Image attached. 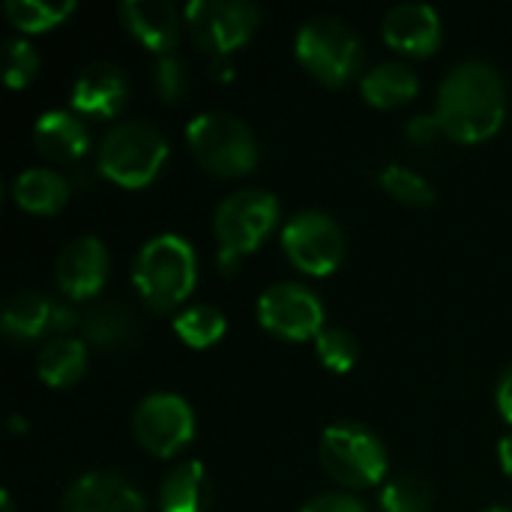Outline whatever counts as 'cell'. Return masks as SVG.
I'll return each instance as SVG.
<instances>
[{
  "label": "cell",
  "instance_id": "ba28073f",
  "mask_svg": "<svg viewBox=\"0 0 512 512\" xmlns=\"http://www.w3.org/2000/svg\"><path fill=\"white\" fill-rule=\"evenodd\" d=\"M183 21L201 51L228 57L252 39L261 9L246 0H192L183 9Z\"/></svg>",
  "mask_w": 512,
  "mask_h": 512
},
{
  "label": "cell",
  "instance_id": "484cf974",
  "mask_svg": "<svg viewBox=\"0 0 512 512\" xmlns=\"http://www.w3.org/2000/svg\"><path fill=\"white\" fill-rule=\"evenodd\" d=\"M432 486L420 477H396L381 489V512H429Z\"/></svg>",
  "mask_w": 512,
  "mask_h": 512
},
{
  "label": "cell",
  "instance_id": "5bb4252c",
  "mask_svg": "<svg viewBox=\"0 0 512 512\" xmlns=\"http://www.w3.org/2000/svg\"><path fill=\"white\" fill-rule=\"evenodd\" d=\"M60 512H147V504L123 477L90 471L66 489Z\"/></svg>",
  "mask_w": 512,
  "mask_h": 512
},
{
  "label": "cell",
  "instance_id": "83f0119b",
  "mask_svg": "<svg viewBox=\"0 0 512 512\" xmlns=\"http://www.w3.org/2000/svg\"><path fill=\"white\" fill-rule=\"evenodd\" d=\"M315 351H318L321 363L330 372H336V375L351 372L354 363H357V357H360L357 339L348 330H342V327H324L318 333V339H315Z\"/></svg>",
  "mask_w": 512,
  "mask_h": 512
},
{
  "label": "cell",
  "instance_id": "d590c367",
  "mask_svg": "<svg viewBox=\"0 0 512 512\" xmlns=\"http://www.w3.org/2000/svg\"><path fill=\"white\" fill-rule=\"evenodd\" d=\"M9 429H12L15 435H21V432H27V420H24V417H12Z\"/></svg>",
  "mask_w": 512,
  "mask_h": 512
},
{
  "label": "cell",
  "instance_id": "52a82bcc",
  "mask_svg": "<svg viewBox=\"0 0 512 512\" xmlns=\"http://www.w3.org/2000/svg\"><path fill=\"white\" fill-rule=\"evenodd\" d=\"M321 465L345 489H369L387 474V447L360 423H333L321 435Z\"/></svg>",
  "mask_w": 512,
  "mask_h": 512
},
{
  "label": "cell",
  "instance_id": "8fae6325",
  "mask_svg": "<svg viewBox=\"0 0 512 512\" xmlns=\"http://www.w3.org/2000/svg\"><path fill=\"white\" fill-rule=\"evenodd\" d=\"M258 321L279 339H318L324 330V303L300 282H276L258 297Z\"/></svg>",
  "mask_w": 512,
  "mask_h": 512
},
{
  "label": "cell",
  "instance_id": "e575fe53",
  "mask_svg": "<svg viewBox=\"0 0 512 512\" xmlns=\"http://www.w3.org/2000/svg\"><path fill=\"white\" fill-rule=\"evenodd\" d=\"M234 75V66H231V60L228 57H216V63H213V78H219V81H228Z\"/></svg>",
  "mask_w": 512,
  "mask_h": 512
},
{
  "label": "cell",
  "instance_id": "6da1fadb",
  "mask_svg": "<svg viewBox=\"0 0 512 512\" xmlns=\"http://www.w3.org/2000/svg\"><path fill=\"white\" fill-rule=\"evenodd\" d=\"M507 114L504 78L483 60H465L450 69L438 87L435 117L447 138L477 144L492 138Z\"/></svg>",
  "mask_w": 512,
  "mask_h": 512
},
{
  "label": "cell",
  "instance_id": "ffe728a7",
  "mask_svg": "<svg viewBox=\"0 0 512 512\" xmlns=\"http://www.w3.org/2000/svg\"><path fill=\"white\" fill-rule=\"evenodd\" d=\"M360 90H363L366 102L375 105V108H399V105H405V102H411L417 96L420 78L408 63L387 60V63H378L375 69H369L363 75Z\"/></svg>",
  "mask_w": 512,
  "mask_h": 512
},
{
  "label": "cell",
  "instance_id": "7402d4cb",
  "mask_svg": "<svg viewBox=\"0 0 512 512\" xmlns=\"http://www.w3.org/2000/svg\"><path fill=\"white\" fill-rule=\"evenodd\" d=\"M87 369V342L72 339V336H57L51 339L36 360V372L42 378V384L48 387H72L81 381Z\"/></svg>",
  "mask_w": 512,
  "mask_h": 512
},
{
  "label": "cell",
  "instance_id": "277c9868",
  "mask_svg": "<svg viewBox=\"0 0 512 512\" xmlns=\"http://www.w3.org/2000/svg\"><path fill=\"white\" fill-rule=\"evenodd\" d=\"M186 144L195 162L219 177H240L258 165L255 132L228 111H201L186 126Z\"/></svg>",
  "mask_w": 512,
  "mask_h": 512
},
{
  "label": "cell",
  "instance_id": "9a60e30c",
  "mask_svg": "<svg viewBox=\"0 0 512 512\" xmlns=\"http://www.w3.org/2000/svg\"><path fill=\"white\" fill-rule=\"evenodd\" d=\"M384 39L408 57L435 54L444 36L441 15L429 3H399L384 15Z\"/></svg>",
  "mask_w": 512,
  "mask_h": 512
},
{
  "label": "cell",
  "instance_id": "2e32d148",
  "mask_svg": "<svg viewBox=\"0 0 512 512\" xmlns=\"http://www.w3.org/2000/svg\"><path fill=\"white\" fill-rule=\"evenodd\" d=\"M129 93L126 72L117 63L96 60L84 66L72 84V108L87 117H114Z\"/></svg>",
  "mask_w": 512,
  "mask_h": 512
},
{
  "label": "cell",
  "instance_id": "7a4b0ae2",
  "mask_svg": "<svg viewBox=\"0 0 512 512\" xmlns=\"http://www.w3.org/2000/svg\"><path fill=\"white\" fill-rule=\"evenodd\" d=\"M195 279V252L180 234H159L147 240L132 264V282L153 312L177 309L192 294Z\"/></svg>",
  "mask_w": 512,
  "mask_h": 512
},
{
  "label": "cell",
  "instance_id": "74e56055",
  "mask_svg": "<svg viewBox=\"0 0 512 512\" xmlns=\"http://www.w3.org/2000/svg\"><path fill=\"white\" fill-rule=\"evenodd\" d=\"M483 512H512V507H504V504H498V507H489V510Z\"/></svg>",
  "mask_w": 512,
  "mask_h": 512
},
{
  "label": "cell",
  "instance_id": "9c48e42d",
  "mask_svg": "<svg viewBox=\"0 0 512 512\" xmlns=\"http://www.w3.org/2000/svg\"><path fill=\"white\" fill-rule=\"evenodd\" d=\"M282 249L309 276H330L345 258V234L324 210H300L282 228Z\"/></svg>",
  "mask_w": 512,
  "mask_h": 512
},
{
  "label": "cell",
  "instance_id": "1f68e13d",
  "mask_svg": "<svg viewBox=\"0 0 512 512\" xmlns=\"http://www.w3.org/2000/svg\"><path fill=\"white\" fill-rule=\"evenodd\" d=\"M405 135H408L417 147H426V144H432L438 135H444V129H441V123H438L435 114H417V117L408 120Z\"/></svg>",
  "mask_w": 512,
  "mask_h": 512
},
{
  "label": "cell",
  "instance_id": "8992f818",
  "mask_svg": "<svg viewBox=\"0 0 512 512\" xmlns=\"http://www.w3.org/2000/svg\"><path fill=\"white\" fill-rule=\"evenodd\" d=\"M168 159L165 135L144 120L117 123L99 144V171L126 189H141L156 180Z\"/></svg>",
  "mask_w": 512,
  "mask_h": 512
},
{
  "label": "cell",
  "instance_id": "ac0fdd59",
  "mask_svg": "<svg viewBox=\"0 0 512 512\" xmlns=\"http://www.w3.org/2000/svg\"><path fill=\"white\" fill-rule=\"evenodd\" d=\"M33 141H36V150L42 156H48L54 162H72V159L87 153L90 132H87L84 120L75 111L57 108V111H45L36 120Z\"/></svg>",
  "mask_w": 512,
  "mask_h": 512
},
{
  "label": "cell",
  "instance_id": "d6986e66",
  "mask_svg": "<svg viewBox=\"0 0 512 512\" xmlns=\"http://www.w3.org/2000/svg\"><path fill=\"white\" fill-rule=\"evenodd\" d=\"M207 504H210L207 468L195 459L171 468L159 486V510L162 512H207Z\"/></svg>",
  "mask_w": 512,
  "mask_h": 512
},
{
  "label": "cell",
  "instance_id": "4fadbf2b",
  "mask_svg": "<svg viewBox=\"0 0 512 512\" xmlns=\"http://www.w3.org/2000/svg\"><path fill=\"white\" fill-rule=\"evenodd\" d=\"M108 279V249L99 237H75L57 255V285L72 300H90Z\"/></svg>",
  "mask_w": 512,
  "mask_h": 512
},
{
  "label": "cell",
  "instance_id": "d6a6232c",
  "mask_svg": "<svg viewBox=\"0 0 512 512\" xmlns=\"http://www.w3.org/2000/svg\"><path fill=\"white\" fill-rule=\"evenodd\" d=\"M495 402H498V411H501V417L512 423V366L501 375V381H498V390H495Z\"/></svg>",
  "mask_w": 512,
  "mask_h": 512
},
{
  "label": "cell",
  "instance_id": "44dd1931",
  "mask_svg": "<svg viewBox=\"0 0 512 512\" xmlns=\"http://www.w3.org/2000/svg\"><path fill=\"white\" fill-rule=\"evenodd\" d=\"M12 198L21 210L51 216L69 201V183L48 168H27L12 183Z\"/></svg>",
  "mask_w": 512,
  "mask_h": 512
},
{
  "label": "cell",
  "instance_id": "603a6c76",
  "mask_svg": "<svg viewBox=\"0 0 512 512\" xmlns=\"http://www.w3.org/2000/svg\"><path fill=\"white\" fill-rule=\"evenodd\" d=\"M81 330L87 336L90 345H99V348H126L135 342L138 336V321L135 315L126 309V306H96L90 309L84 318H81Z\"/></svg>",
  "mask_w": 512,
  "mask_h": 512
},
{
  "label": "cell",
  "instance_id": "4316f807",
  "mask_svg": "<svg viewBox=\"0 0 512 512\" xmlns=\"http://www.w3.org/2000/svg\"><path fill=\"white\" fill-rule=\"evenodd\" d=\"M381 186L402 204H411V207H429L435 201V189L426 177H420L417 171L405 168V165H387L381 171Z\"/></svg>",
  "mask_w": 512,
  "mask_h": 512
},
{
  "label": "cell",
  "instance_id": "4dcf8cb0",
  "mask_svg": "<svg viewBox=\"0 0 512 512\" xmlns=\"http://www.w3.org/2000/svg\"><path fill=\"white\" fill-rule=\"evenodd\" d=\"M300 512H369L363 501H357L354 495H345V492H324V495H315L312 501L303 504Z\"/></svg>",
  "mask_w": 512,
  "mask_h": 512
},
{
  "label": "cell",
  "instance_id": "8d00e7d4",
  "mask_svg": "<svg viewBox=\"0 0 512 512\" xmlns=\"http://www.w3.org/2000/svg\"><path fill=\"white\" fill-rule=\"evenodd\" d=\"M0 512H12V498H9V492L0 495Z\"/></svg>",
  "mask_w": 512,
  "mask_h": 512
},
{
  "label": "cell",
  "instance_id": "30bf717a",
  "mask_svg": "<svg viewBox=\"0 0 512 512\" xmlns=\"http://www.w3.org/2000/svg\"><path fill=\"white\" fill-rule=\"evenodd\" d=\"M132 432L147 453L168 459L195 438V414L177 393H150L135 408Z\"/></svg>",
  "mask_w": 512,
  "mask_h": 512
},
{
  "label": "cell",
  "instance_id": "cb8c5ba5",
  "mask_svg": "<svg viewBox=\"0 0 512 512\" xmlns=\"http://www.w3.org/2000/svg\"><path fill=\"white\" fill-rule=\"evenodd\" d=\"M228 330V321L225 315L216 309V306H207V303H195V306H186L177 318H174V333L180 336L183 345L201 351V348H210L216 345Z\"/></svg>",
  "mask_w": 512,
  "mask_h": 512
},
{
  "label": "cell",
  "instance_id": "f546056e",
  "mask_svg": "<svg viewBox=\"0 0 512 512\" xmlns=\"http://www.w3.org/2000/svg\"><path fill=\"white\" fill-rule=\"evenodd\" d=\"M153 87L159 93L162 102H177L186 90V69L180 63V57L174 54H162L156 60V69H153Z\"/></svg>",
  "mask_w": 512,
  "mask_h": 512
},
{
  "label": "cell",
  "instance_id": "836d02e7",
  "mask_svg": "<svg viewBox=\"0 0 512 512\" xmlns=\"http://www.w3.org/2000/svg\"><path fill=\"white\" fill-rule=\"evenodd\" d=\"M498 459H501V468L512 477V435L501 438V444H498Z\"/></svg>",
  "mask_w": 512,
  "mask_h": 512
},
{
  "label": "cell",
  "instance_id": "f1b7e54d",
  "mask_svg": "<svg viewBox=\"0 0 512 512\" xmlns=\"http://www.w3.org/2000/svg\"><path fill=\"white\" fill-rule=\"evenodd\" d=\"M39 69V54L27 39H9L6 42V66H3V78L9 87H24L33 81Z\"/></svg>",
  "mask_w": 512,
  "mask_h": 512
},
{
  "label": "cell",
  "instance_id": "7c38bea8",
  "mask_svg": "<svg viewBox=\"0 0 512 512\" xmlns=\"http://www.w3.org/2000/svg\"><path fill=\"white\" fill-rule=\"evenodd\" d=\"M78 324L75 312L42 291H18L6 300L0 327L12 342H33L45 333H66Z\"/></svg>",
  "mask_w": 512,
  "mask_h": 512
},
{
  "label": "cell",
  "instance_id": "5b68a950",
  "mask_svg": "<svg viewBox=\"0 0 512 512\" xmlns=\"http://www.w3.org/2000/svg\"><path fill=\"white\" fill-rule=\"evenodd\" d=\"M294 51H297V60L303 63V69L330 87L348 84L360 72V63H363L360 33L336 15L309 18L297 30Z\"/></svg>",
  "mask_w": 512,
  "mask_h": 512
},
{
  "label": "cell",
  "instance_id": "3957f363",
  "mask_svg": "<svg viewBox=\"0 0 512 512\" xmlns=\"http://www.w3.org/2000/svg\"><path fill=\"white\" fill-rule=\"evenodd\" d=\"M279 222V198L267 189L231 192L213 216L219 240V270L234 273L240 258L255 252Z\"/></svg>",
  "mask_w": 512,
  "mask_h": 512
},
{
  "label": "cell",
  "instance_id": "e0dca14e",
  "mask_svg": "<svg viewBox=\"0 0 512 512\" xmlns=\"http://www.w3.org/2000/svg\"><path fill=\"white\" fill-rule=\"evenodd\" d=\"M120 18H123L126 30L141 45H147L159 57L174 54L171 48L180 39V12L174 9V3H168V0H129V3H120Z\"/></svg>",
  "mask_w": 512,
  "mask_h": 512
},
{
  "label": "cell",
  "instance_id": "d4e9b609",
  "mask_svg": "<svg viewBox=\"0 0 512 512\" xmlns=\"http://www.w3.org/2000/svg\"><path fill=\"white\" fill-rule=\"evenodd\" d=\"M3 9H6V18L18 30L42 33V30H51L54 24H60L75 9V3L72 0H9Z\"/></svg>",
  "mask_w": 512,
  "mask_h": 512
}]
</instances>
